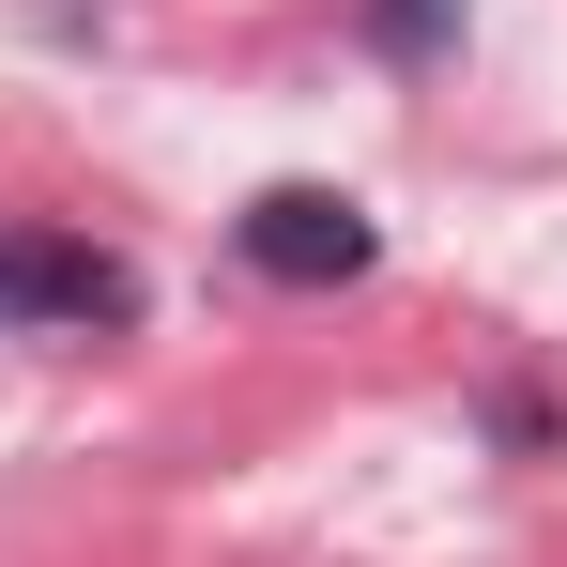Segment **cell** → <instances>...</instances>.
I'll return each instance as SVG.
<instances>
[{
    "mask_svg": "<svg viewBox=\"0 0 567 567\" xmlns=\"http://www.w3.org/2000/svg\"><path fill=\"white\" fill-rule=\"evenodd\" d=\"M369 47L383 62H445L461 47V0H369Z\"/></svg>",
    "mask_w": 567,
    "mask_h": 567,
    "instance_id": "cell-3",
    "label": "cell"
},
{
    "mask_svg": "<svg viewBox=\"0 0 567 567\" xmlns=\"http://www.w3.org/2000/svg\"><path fill=\"white\" fill-rule=\"evenodd\" d=\"M0 322H62V338H107L138 322V277L78 246V230H0Z\"/></svg>",
    "mask_w": 567,
    "mask_h": 567,
    "instance_id": "cell-2",
    "label": "cell"
},
{
    "mask_svg": "<svg viewBox=\"0 0 567 567\" xmlns=\"http://www.w3.org/2000/svg\"><path fill=\"white\" fill-rule=\"evenodd\" d=\"M230 246H246V277H277V291H353L383 261L369 199H338V185H261L230 215Z\"/></svg>",
    "mask_w": 567,
    "mask_h": 567,
    "instance_id": "cell-1",
    "label": "cell"
}]
</instances>
